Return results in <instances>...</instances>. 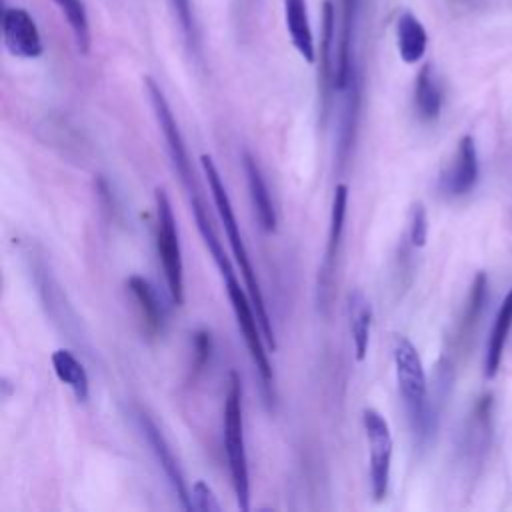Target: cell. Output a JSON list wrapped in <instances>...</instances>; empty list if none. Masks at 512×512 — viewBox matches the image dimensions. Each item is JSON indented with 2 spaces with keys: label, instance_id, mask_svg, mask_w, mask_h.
<instances>
[{
  "label": "cell",
  "instance_id": "1",
  "mask_svg": "<svg viewBox=\"0 0 512 512\" xmlns=\"http://www.w3.org/2000/svg\"><path fill=\"white\" fill-rule=\"evenodd\" d=\"M200 166H202V172L208 180V188H210V194H212V200H214V206H216V212H218V218H220V224L224 226V232H226V238H228V244H230V250L234 254V260H236V266L244 278V284H246V290L252 298V304H254V312L258 316V322L262 326V332H264V338L268 342V346L272 350H276V332H274V326H272V320H270V314H268V308H266V302H264V294H262V288H260V280L256 276V270L252 266V260H250V254L246 250V244H244V238H242V232H240V224L236 220V214H234V208H232V202H230V196H228V190L224 186V180L212 160L210 154H202L200 156Z\"/></svg>",
  "mask_w": 512,
  "mask_h": 512
},
{
  "label": "cell",
  "instance_id": "2",
  "mask_svg": "<svg viewBox=\"0 0 512 512\" xmlns=\"http://www.w3.org/2000/svg\"><path fill=\"white\" fill-rule=\"evenodd\" d=\"M392 358L398 390L404 402V410L408 414L410 428L416 436V442L426 444V440L436 430L438 416L436 404L430 400L428 394V380L420 354L406 336H394Z\"/></svg>",
  "mask_w": 512,
  "mask_h": 512
},
{
  "label": "cell",
  "instance_id": "3",
  "mask_svg": "<svg viewBox=\"0 0 512 512\" xmlns=\"http://www.w3.org/2000/svg\"><path fill=\"white\" fill-rule=\"evenodd\" d=\"M224 430V452L228 460V472L236 504L242 512L250 510V472L244 440V418H242V380L236 370L228 374V388L222 410Z\"/></svg>",
  "mask_w": 512,
  "mask_h": 512
},
{
  "label": "cell",
  "instance_id": "4",
  "mask_svg": "<svg viewBox=\"0 0 512 512\" xmlns=\"http://www.w3.org/2000/svg\"><path fill=\"white\" fill-rule=\"evenodd\" d=\"M156 204V252L164 272L170 298L176 306L184 304V262L178 238V226L170 198L164 188L154 190Z\"/></svg>",
  "mask_w": 512,
  "mask_h": 512
},
{
  "label": "cell",
  "instance_id": "5",
  "mask_svg": "<svg viewBox=\"0 0 512 512\" xmlns=\"http://www.w3.org/2000/svg\"><path fill=\"white\" fill-rule=\"evenodd\" d=\"M224 286H226V294H228L234 318H236V326H238V330L244 338V344L250 352L252 364H254L256 372L260 376L264 394H266L268 400H272V396H274V370H272L268 352L264 350V340L266 338H264L262 326L258 322V316L254 312L252 298H250V294L244 292V288H240L238 278L226 280Z\"/></svg>",
  "mask_w": 512,
  "mask_h": 512
},
{
  "label": "cell",
  "instance_id": "6",
  "mask_svg": "<svg viewBox=\"0 0 512 512\" xmlns=\"http://www.w3.org/2000/svg\"><path fill=\"white\" fill-rule=\"evenodd\" d=\"M362 426L366 432L370 452V492L376 502H382L390 486L392 432L386 418L374 408L362 410Z\"/></svg>",
  "mask_w": 512,
  "mask_h": 512
},
{
  "label": "cell",
  "instance_id": "7",
  "mask_svg": "<svg viewBox=\"0 0 512 512\" xmlns=\"http://www.w3.org/2000/svg\"><path fill=\"white\" fill-rule=\"evenodd\" d=\"M346 210H348V186L344 182H340V184H336L334 196H332L328 240H326L324 260H322L320 272H318V304L322 308H326L330 304V298H332L336 260H338L340 244H342V236H344Z\"/></svg>",
  "mask_w": 512,
  "mask_h": 512
},
{
  "label": "cell",
  "instance_id": "8",
  "mask_svg": "<svg viewBox=\"0 0 512 512\" xmlns=\"http://www.w3.org/2000/svg\"><path fill=\"white\" fill-rule=\"evenodd\" d=\"M336 8L330 0L322 4V32H320V52H318V102H320V122L326 124L332 106V94L336 92Z\"/></svg>",
  "mask_w": 512,
  "mask_h": 512
},
{
  "label": "cell",
  "instance_id": "9",
  "mask_svg": "<svg viewBox=\"0 0 512 512\" xmlns=\"http://www.w3.org/2000/svg\"><path fill=\"white\" fill-rule=\"evenodd\" d=\"M136 420H138L140 432H142V436L146 438V442H148V446H150V450H152V454H154L158 466L162 468L164 476L168 478V482H170V486H172V490H174V494H176L180 506H182L184 510H192V500H190V490H188L186 478H184L182 468H180V464H178V460H176V456H174L170 444L166 442L164 434L160 432V428L156 426V422H154L146 412H138Z\"/></svg>",
  "mask_w": 512,
  "mask_h": 512
},
{
  "label": "cell",
  "instance_id": "10",
  "mask_svg": "<svg viewBox=\"0 0 512 512\" xmlns=\"http://www.w3.org/2000/svg\"><path fill=\"white\" fill-rule=\"evenodd\" d=\"M2 38L6 50L16 58H38L44 52L36 20L20 6H8L2 12Z\"/></svg>",
  "mask_w": 512,
  "mask_h": 512
},
{
  "label": "cell",
  "instance_id": "11",
  "mask_svg": "<svg viewBox=\"0 0 512 512\" xmlns=\"http://www.w3.org/2000/svg\"><path fill=\"white\" fill-rule=\"evenodd\" d=\"M478 176H480V166H478L476 142L470 134H464L458 140V146L450 164L440 174V190L452 198L466 196L468 192L474 190Z\"/></svg>",
  "mask_w": 512,
  "mask_h": 512
},
{
  "label": "cell",
  "instance_id": "12",
  "mask_svg": "<svg viewBox=\"0 0 512 512\" xmlns=\"http://www.w3.org/2000/svg\"><path fill=\"white\" fill-rule=\"evenodd\" d=\"M342 14H340V28L336 40V92L340 94L354 78H358L356 62H354V30L358 18V4L360 0H340Z\"/></svg>",
  "mask_w": 512,
  "mask_h": 512
},
{
  "label": "cell",
  "instance_id": "13",
  "mask_svg": "<svg viewBox=\"0 0 512 512\" xmlns=\"http://www.w3.org/2000/svg\"><path fill=\"white\" fill-rule=\"evenodd\" d=\"M242 168L246 174V184H248V194H250V202L254 208V216L266 234H274L276 226H278L276 208H274L270 190L266 186V180L262 176V170H260L256 158L248 150L242 152Z\"/></svg>",
  "mask_w": 512,
  "mask_h": 512
},
{
  "label": "cell",
  "instance_id": "14",
  "mask_svg": "<svg viewBox=\"0 0 512 512\" xmlns=\"http://www.w3.org/2000/svg\"><path fill=\"white\" fill-rule=\"evenodd\" d=\"M126 288L132 294L140 320H142V328L150 338H156L162 334L164 330V308L156 296L154 286L138 274H132L126 280Z\"/></svg>",
  "mask_w": 512,
  "mask_h": 512
},
{
  "label": "cell",
  "instance_id": "15",
  "mask_svg": "<svg viewBox=\"0 0 512 512\" xmlns=\"http://www.w3.org/2000/svg\"><path fill=\"white\" fill-rule=\"evenodd\" d=\"M340 94H342V104H340V118H338L336 154H338V162L344 164L356 140V128H358V116H360V76L354 78Z\"/></svg>",
  "mask_w": 512,
  "mask_h": 512
},
{
  "label": "cell",
  "instance_id": "16",
  "mask_svg": "<svg viewBox=\"0 0 512 512\" xmlns=\"http://www.w3.org/2000/svg\"><path fill=\"white\" fill-rule=\"evenodd\" d=\"M284 22L290 36L292 46L296 52L308 62H316V44L314 34L308 18V4L306 0H284Z\"/></svg>",
  "mask_w": 512,
  "mask_h": 512
},
{
  "label": "cell",
  "instance_id": "17",
  "mask_svg": "<svg viewBox=\"0 0 512 512\" xmlns=\"http://www.w3.org/2000/svg\"><path fill=\"white\" fill-rule=\"evenodd\" d=\"M510 330H512V286L506 292L504 300L500 302V308H498V312L494 316L492 330H490L488 340H486L484 376L488 380H492L498 374V368H500V362H502V354H504V346H506Z\"/></svg>",
  "mask_w": 512,
  "mask_h": 512
},
{
  "label": "cell",
  "instance_id": "18",
  "mask_svg": "<svg viewBox=\"0 0 512 512\" xmlns=\"http://www.w3.org/2000/svg\"><path fill=\"white\" fill-rule=\"evenodd\" d=\"M396 46L402 62L416 64L426 54L428 34L422 22L408 10H404L396 20Z\"/></svg>",
  "mask_w": 512,
  "mask_h": 512
},
{
  "label": "cell",
  "instance_id": "19",
  "mask_svg": "<svg viewBox=\"0 0 512 512\" xmlns=\"http://www.w3.org/2000/svg\"><path fill=\"white\" fill-rule=\"evenodd\" d=\"M372 316L374 312H372L370 300L360 290H352L348 294V320H350L354 356L358 362H362L368 354Z\"/></svg>",
  "mask_w": 512,
  "mask_h": 512
},
{
  "label": "cell",
  "instance_id": "20",
  "mask_svg": "<svg viewBox=\"0 0 512 512\" xmlns=\"http://www.w3.org/2000/svg\"><path fill=\"white\" fill-rule=\"evenodd\" d=\"M414 110L422 122H432L440 116L442 110V88L436 80L434 68L426 62L414 82Z\"/></svg>",
  "mask_w": 512,
  "mask_h": 512
},
{
  "label": "cell",
  "instance_id": "21",
  "mask_svg": "<svg viewBox=\"0 0 512 512\" xmlns=\"http://www.w3.org/2000/svg\"><path fill=\"white\" fill-rule=\"evenodd\" d=\"M50 360H52L56 378L72 390L76 400L84 402L90 394V382H88V374H86V368L82 366V362L66 348L54 350Z\"/></svg>",
  "mask_w": 512,
  "mask_h": 512
},
{
  "label": "cell",
  "instance_id": "22",
  "mask_svg": "<svg viewBox=\"0 0 512 512\" xmlns=\"http://www.w3.org/2000/svg\"><path fill=\"white\" fill-rule=\"evenodd\" d=\"M486 294H488V278L486 272H476L472 284H470V292H468V300L464 304L458 328H456V342H464L466 338H470V334L474 332V326L484 310L486 304Z\"/></svg>",
  "mask_w": 512,
  "mask_h": 512
},
{
  "label": "cell",
  "instance_id": "23",
  "mask_svg": "<svg viewBox=\"0 0 512 512\" xmlns=\"http://www.w3.org/2000/svg\"><path fill=\"white\" fill-rule=\"evenodd\" d=\"M60 12L64 14L70 30H72V36H74V42H76V48L80 54H88L90 52V44H92V36H90V22H88V14H86V8H84V2L82 0H52Z\"/></svg>",
  "mask_w": 512,
  "mask_h": 512
},
{
  "label": "cell",
  "instance_id": "24",
  "mask_svg": "<svg viewBox=\"0 0 512 512\" xmlns=\"http://www.w3.org/2000/svg\"><path fill=\"white\" fill-rule=\"evenodd\" d=\"M192 350H194L192 368H194V374H198L206 368V364L210 362V356H212V334H210V330L200 328L192 334Z\"/></svg>",
  "mask_w": 512,
  "mask_h": 512
},
{
  "label": "cell",
  "instance_id": "25",
  "mask_svg": "<svg viewBox=\"0 0 512 512\" xmlns=\"http://www.w3.org/2000/svg\"><path fill=\"white\" fill-rule=\"evenodd\" d=\"M408 236H410V244L414 248H422L428 240V214H426V208L422 202H416L412 206Z\"/></svg>",
  "mask_w": 512,
  "mask_h": 512
},
{
  "label": "cell",
  "instance_id": "26",
  "mask_svg": "<svg viewBox=\"0 0 512 512\" xmlns=\"http://www.w3.org/2000/svg\"><path fill=\"white\" fill-rule=\"evenodd\" d=\"M190 500H192V510L200 512H220V502L214 496L212 488L204 480H196L190 490Z\"/></svg>",
  "mask_w": 512,
  "mask_h": 512
},
{
  "label": "cell",
  "instance_id": "27",
  "mask_svg": "<svg viewBox=\"0 0 512 512\" xmlns=\"http://www.w3.org/2000/svg\"><path fill=\"white\" fill-rule=\"evenodd\" d=\"M172 2V8H174V14L180 22V28L184 32V38L188 40V44H194V16H192V4L190 0H170Z\"/></svg>",
  "mask_w": 512,
  "mask_h": 512
}]
</instances>
